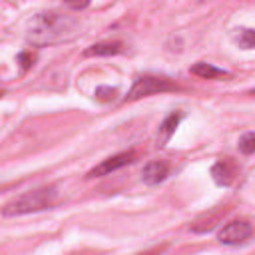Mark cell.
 I'll use <instances>...</instances> for the list:
<instances>
[{"label": "cell", "mask_w": 255, "mask_h": 255, "mask_svg": "<svg viewBox=\"0 0 255 255\" xmlns=\"http://www.w3.org/2000/svg\"><path fill=\"white\" fill-rule=\"evenodd\" d=\"M80 34V20L60 10H46L32 16L26 28V38L34 46H50L70 42Z\"/></svg>", "instance_id": "6da1fadb"}, {"label": "cell", "mask_w": 255, "mask_h": 255, "mask_svg": "<svg viewBox=\"0 0 255 255\" xmlns=\"http://www.w3.org/2000/svg\"><path fill=\"white\" fill-rule=\"evenodd\" d=\"M60 193L56 185H44V187H36L30 189L22 195H18L16 199L8 201L2 207L4 215H26V213H36V211H44L50 209L58 203Z\"/></svg>", "instance_id": "7a4b0ae2"}, {"label": "cell", "mask_w": 255, "mask_h": 255, "mask_svg": "<svg viewBox=\"0 0 255 255\" xmlns=\"http://www.w3.org/2000/svg\"><path fill=\"white\" fill-rule=\"evenodd\" d=\"M173 90H179L175 82H171L169 78L165 76H151V74H145V76H139L135 78L131 90L128 92V96L124 98L126 102H133V100H139V98H145V96H151V94H159V92H173Z\"/></svg>", "instance_id": "3957f363"}, {"label": "cell", "mask_w": 255, "mask_h": 255, "mask_svg": "<svg viewBox=\"0 0 255 255\" xmlns=\"http://www.w3.org/2000/svg\"><path fill=\"white\" fill-rule=\"evenodd\" d=\"M253 233V225L245 219H235V221H229L227 225H223V229L217 233V239L223 243V245H239V243H245Z\"/></svg>", "instance_id": "277c9868"}, {"label": "cell", "mask_w": 255, "mask_h": 255, "mask_svg": "<svg viewBox=\"0 0 255 255\" xmlns=\"http://www.w3.org/2000/svg\"><path fill=\"white\" fill-rule=\"evenodd\" d=\"M133 159H135V151H133V149L120 151V153H116V155L104 159V161H102L100 165H96L94 169H90V171H88V177L108 175V173H112V171H116V169H120V167H124V165H128V163H131Z\"/></svg>", "instance_id": "5b68a950"}, {"label": "cell", "mask_w": 255, "mask_h": 255, "mask_svg": "<svg viewBox=\"0 0 255 255\" xmlns=\"http://www.w3.org/2000/svg\"><path fill=\"white\" fill-rule=\"evenodd\" d=\"M237 173H239V165L231 157H221V159H217L211 165V177H213V181L217 185H223V187L231 185L235 181Z\"/></svg>", "instance_id": "8992f818"}, {"label": "cell", "mask_w": 255, "mask_h": 255, "mask_svg": "<svg viewBox=\"0 0 255 255\" xmlns=\"http://www.w3.org/2000/svg\"><path fill=\"white\" fill-rule=\"evenodd\" d=\"M169 175V165L161 159H153V161H147L141 169V179L147 183V185H159L161 181H165V177Z\"/></svg>", "instance_id": "52a82bcc"}, {"label": "cell", "mask_w": 255, "mask_h": 255, "mask_svg": "<svg viewBox=\"0 0 255 255\" xmlns=\"http://www.w3.org/2000/svg\"><path fill=\"white\" fill-rule=\"evenodd\" d=\"M181 120H183V112H171L169 116H165V120L159 124V129H157V145L159 147L169 141V137L173 135V131Z\"/></svg>", "instance_id": "ba28073f"}, {"label": "cell", "mask_w": 255, "mask_h": 255, "mask_svg": "<svg viewBox=\"0 0 255 255\" xmlns=\"http://www.w3.org/2000/svg\"><path fill=\"white\" fill-rule=\"evenodd\" d=\"M191 74L203 78V80H215V78H231V74L223 68H217L213 64H207V62H195L191 68H189Z\"/></svg>", "instance_id": "9c48e42d"}, {"label": "cell", "mask_w": 255, "mask_h": 255, "mask_svg": "<svg viewBox=\"0 0 255 255\" xmlns=\"http://www.w3.org/2000/svg\"><path fill=\"white\" fill-rule=\"evenodd\" d=\"M124 52V44L122 42H98V44H92L84 56H116V54H122Z\"/></svg>", "instance_id": "30bf717a"}, {"label": "cell", "mask_w": 255, "mask_h": 255, "mask_svg": "<svg viewBox=\"0 0 255 255\" xmlns=\"http://www.w3.org/2000/svg\"><path fill=\"white\" fill-rule=\"evenodd\" d=\"M235 44L243 50H253L255 48V30L253 28H239L235 30V36H233Z\"/></svg>", "instance_id": "8fae6325"}, {"label": "cell", "mask_w": 255, "mask_h": 255, "mask_svg": "<svg viewBox=\"0 0 255 255\" xmlns=\"http://www.w3.org/2000/svg\"><path fill=\"white\" fill-rule=\"evenodd\" d=\"M94 98H96L98 102L108 104V102H114V100L118 98V90L112 88V86H98L96 92H94Z\"/></svg>", "instance_id": "7c38bea8"}, {"label": "cell", "mask_w": 255, "mask_h": 255, "mask_svg": "<svg viewBox=\"0 0 255 255\" xmlns=\"http://www.w3.org/2000/svg\"><path fill=\"white\" fill-rule=\"evenodd\" d=\"M239 151L245 155L255 153V131H247L239 137Z\"/></svg>", "instance_id": "4fadbf2b"}, {"label": "cell", "mask_w": 255, "mask_h": 255, "mask_svg": "<svg viewBox=\"0 0 255 255\" xmlns=\"http://www.w3.org/2000/svg\"><path fill=\"white\" fill-rule=\"evenodd\" d=\"M34 60H36V56H34L30 50H24V52H20V54H18V62H20V68H22V72L30 70V66L34 64Z\"/></svg>", "instance_id": "5bb4252c"}, {"label": "cell", "mask_w": 255, "mask_h": 255, "mask_svg": "<svg viewBox=\"0 0 255 255\" xmlns=\"http://www.w3.org/2000/svg\"><path fill=\"white\" fill-rule=\"evenodd\" d=\"M165 249H167V245H161V247H155V249H151V251H145V253H139V255H161Z\"/></svg>", "instance_id": "9a60e30c"}, {"label": "cell", "mask_w": 255, "mask_h": 255, "mask_svg": "<svg viewBox=\"0 0 255 255\" xmlns=\"http://www.w3.org/2000/svg\"><path fill=\"white\" fill-rule=\"evenodd\" d=\"M88 6V2H82V4H68V8H74V10H82V8H86Z\"/></svg>", "instance_id": "2e32d148"}]
</instances>
